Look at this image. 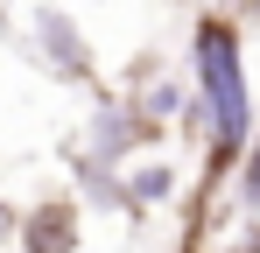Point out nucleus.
<instances>
[{
  "instance_id": "1",
  "label": "nucleus",
  "mask_w": 260,
  "mask_h": 253,
  "mask_svg": "<svg viewBox=\"0 0 260 253\" xmlns=\"http://www.w3.org/2000/svg\"><path fill=\"white\" fill-rule=\"evenodd\" d=\"M190 64H197V99H204V120H211L204 183H218L225 169L253 148V91H246V64H239V28H232V14H197Z\"/></svg>"
},
{
  "instance_id": "2",
  "label": "nucleus",
  "mask_w": 260,
  "mask_h": 253,
  "mask_svg": "<svg viewBox=\"0 0 260 253\" xmlns=\"http://www.w3.org/2000/svg\"><path fill=\"white\" fill-rule=\"evenodd\" d=\"M21 253H78V204L49 197L21 218Z\"/></svg>"
},
{
  "instance_id": "3",
  "label": "nucleus",
  "mask_w": 260,
  "mask_h": 253,
  "mask_svg": "<svg viewBox=\"0 0 260 253\" xmlns=\"http://www.w3.org/2000/svg\"><path fill=\"white\" fill-rule=\"evenodd\" d=\"M239 197H246V211H260V141L239 155Z\"/></svg>"
},
{
  "instance_id": "4",
  "label": "nucleus",
  "mask_w": 260,
  "mask_h": 253,
  "mask_svg": "<svg viewBox=\"0 0 260 253\" xmlns=\"http://www.w3.org/2000/svg\"><path fill=\"white\" fill-rule=\"evenodd\" d=\"M225 253H260V225H246V232H239V239H232Z\"/></svg>"
},
{
  "instance_id": "5",
  "label": "nucleus",
  "mask_w": 260,
  "mask_h": 253,
  "mask_svg": "<svg viewBox=\"0 0 260 253\" xmlns=\"http://www.w3.org/2000/svg\"><path fill=\"white\" fill-rule=\"evenodd\" d=\"M225 7H253V0H225Z\"/></svg>"
}]
</instances>
